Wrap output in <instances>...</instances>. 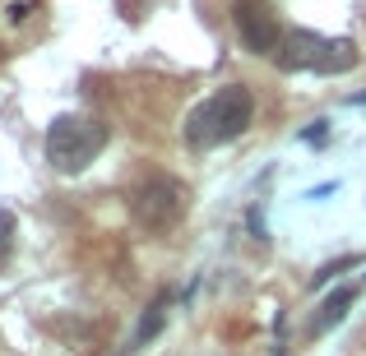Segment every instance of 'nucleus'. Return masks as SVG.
I'll return each instance as SVG.
<instances>
[{
	"label": "nucleus",
	"instance_id": "1",
	"mask_svg": "<svg viewBox=\"0 0 366 356\" xmlns=\"http://www.w3.org/2000/svg\"><path fill=\"white\" fill-rule=\"evenodd\" d=\"M250 121H255V93H250L246 83H227V88H218L214 98H204L186 116L181 139H186V148L209 153V148H218V143L242 139L250 130Z\"/></svg>",
	"mask_w": 366,
	"mask_h": 356
},
{
	"label": "nucleus",
	"instance_id": "2",
	"mask_svg": "<svg viewBox=\"0 0 366 356\" xmlns=\"http://www.w3.org/2000/svg\"><path fill=\"white\" fill-rule=\"evenodd\" d=\"M278 70H315V74H348L357 70V42L352 37H320V33H306V28H297V33L283 37V46H278Z\"/></svg>",
	"mask_w": 366,
	"mask_h": 356
},
{
	"label": "nucleus",
	"instance_id": "3",
	"mask_svg": "<svg viewBox=\"0 0 366 356\" xmlns=\"http://www.w3.org/2000/svg\"><path fill=\"white\" fill-rule=\"evenodd\" d=\"M112 130L98 116H56L46 130V162L56 171H84L102 148H107Z\"/></svg>",
	"mask_w": 366,
	"mask_h": 356
},
{
	"label": "nucleus",
	"instance_id": "4",
	"mask_svg": "<svg viewBox=\"0 0 366 356\" xmlns=\"http://www.w3.org/2000/svg\"><path fill=\"white\" fill-rule=\"evenodd\" d=\"M130 208H134V223L144 232H172L190 208V190L177 176H167V171H153V176H144L134 185Z\"/></svg>",
	"mask_w": 366,
	"mask_h": 356
},
{
	"label": "nucleus",
	"instance_id": "5",
	"mask_svg": "<svg viewBox=\"0 0 366 356\" xmlns=\"http://www.w3.org/2000/svg\"><path fill=\"white\" fill-rule=\"evenodd\" d=\"M237 33H242V46L255 56H278V46H283V28H278V14L269 5H259V0H242L237 5Z\"/></svg>",
	"mask_w": 366,
	"mask_h": 356
},
{
	"label": "nucleus",
	"instance_id": "6",
	"mask_svg": "<svg viewBox=\"0 0 366 356\" xmlns=\"http://www.w3.org/2000/svg\"><path fill=\"white\" fill-rule=\"evenodd\" d=\"M352 301H357V287H334L330 296H325V305H320V315L311 320V338H320V333H330L334 324H343L348 320V310H352Z\"/></svg>",
	"mask_w": 366,
	"mask_h": 356
},
{
	"label": "nucleus",
	"instance_id": "7",
	"mask_svg": "<svg viewBox=\"0 0 366 356\" xmlns=\"http://www.w3.org/2000/svg\"><path fill=\"white\" fill-rule=\"evenodd\" d=\"M162 320H167V292L158 296V301L149 305V315L139 320V333H134V342H144V338H153V333L162 329Z\"/></svg>",
	"mask_w": 366,
	"mask_h": 356
},
{
	"label": "nucleus",
	"instance_id": "8",
	"mask_svg": "<svg viewBox=\"0 0 366 356\" xmlns=\"http://www.w3.org/2000/svg\"><path fill=\"white\" fill-rule=\"evenodd\" d=\"M14 259V213L0 208V268Z\"/></svg>",
	"mask_w": 366,
	"mask_h": 356
},
{
	"label": "nucleus",
	"instance_id": "9",
	"mask_svg": "<svg viewBox=\"0 0 366 356\" xmlns=\"http://www.w3.org/2000/svg\"><path fill=\"white\" fill-rule=\"evenodd\" d=\"M352 264H362V255H343V259H334V264H325L320 273H315V287H325L334 273H343V268H352Z\"/></svg>",
	"mask_w": 366,
	"mask_h": 356
},
{
	"label": "nucleus",
	"instance_id": "10",
	"mask_svg": "<svg viewBox=\"0 0 366 356\" xmlns=\"http://www.w3.org/2000/svg\"><path fill=\"white\" fill-rule=\"evenodd\" d=\"M325 125H330V121H315L311 130H306V143H320L325 139Z\"/></svg>",
	"mask_w": 366,
	"mask_h": 356
}]
</instances>
